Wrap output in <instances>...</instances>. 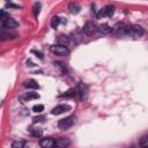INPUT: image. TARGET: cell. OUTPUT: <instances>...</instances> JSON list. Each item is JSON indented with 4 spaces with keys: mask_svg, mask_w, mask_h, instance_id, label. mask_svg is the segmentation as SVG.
I'll return each mask as SVG.
<instances>
[{
    "mask_svg": "<svg viewBox=\"0 0 148 148\" xmlns=\"http://www.w3.org/2000/svg\"><path fill=\"white\" fill-rule=\"evenodd\" d=\"M2 24H3V27L7 28V29H14V28H16V27L18 25V23H17L14 18H12L10 16H8V17L2 22Z\"/></svg>",
    "mask_w": 148,
    "mask_h": 148,
    "instance_id": "9",
    "label": "cell"
},
{
    "mask_svg": "<svg viewBox=\"0 0 148 148\" xmlns=\"http://www.w3.org/2000/svg\"><path fill=\"white\" fill-rule=\"evenodd\" d=\"M42 133H43V132H42L40 128H32V130H31V135H32V136H36V138L40 136Z\"/></svg>",
    "mask_w": 148,
    "mask_h": 148,
    "instance_id": "22",
    "label": "cell"
},
{
    "mask_svg": "<svg viewBox=\"0 0 148 148\" xmlns=\"http://www.w3.org/2000/svg\"><path fill=\"white\" fill-rule=\"evenodd\" d=\"M32 52H34L35 54H37V57H38V58H40V59H43V53H40V52H38V51H35V50H34Z\"/></svg>",
    "mask_w": 148,
    "mask_h": 148,
    "instance_id": "27",
    "label": "cell"
},
{
    "mask_svg": "<svg viewBox=\"0 0 148 148\" xmlns=\"http://www.w3.org/2000/svg\"><path fill=\"white\" fill-rule=\"evenodd\" d=\"M51 51L58 56H65L69 53V50L67 46H61V45H53L51 46Z\"/></svg>",
    "mask_w": 148,
    "mask_h": 148,
    "instance_id": "3",
    "label": "cell"
},
{
    "mask_svg": "<svg viewBox=\"0 0 148 148\" xmlns=\"http://www.w3.org/2000/svg\"><path fill=\"white\" fill-rule=\"evenodd\" d=\"M6 7H7V8H16V9L20 8L18 5H15V3H12V2H7V3H6Z\"/></svg>",
    "mask_w": 148,
    "mask_h": 148,
    "instance_id": "26",
    "label": "cell"
},
{
    "mask_svg": "<svg viewBox=\"0 0 148 148\" xmlns=\"http://www.w3.org/2000/svg\"><path fill=\"white\" fill-rule=\"evenodd\" d=\"M59 23H60V17L59 16H53L52 20H51V27L53 29H56L59 25Z\"/></svg>",
    "mask_w": 148,
    "mask_h": 148,
    "instance_id": "18",
    "label": "cell"
},
{
    "mask_svg": "<svg viewBox=\"0 0 148 148\" xmlns=\"http://www.w3.org/2000/svg\"><path fill=\"white\" fill-rule=\"evenodd\" d=\"M87 91H88L87 86L83 84V83H80L79 87H77V89H76V94L79 95V98L80 99H84L87 97Z\"/></svg>",
    "mask_w": 148,
    "mask_h": 148,
    "instance_id": "8",
    "label": "cell"
},
{
    "mask_svg": "<svg viewBox=\"0 0 148 148\" xmlns=\"http://www.w3.org/2000/svg\"><path fill=\"white\" fill-rule=\"evenodd\" d=\"M140 145H141V147H148V136L147 135H145L140 140Z\"/></svg>",
    "mask_w": 148,
    "mask_h": 148,
    "instance_id": "23",
    "label": "cell"
},
{
    "mask_svg": "<svg viewBox=\"0 0 148 148\" xmlns=\"http://www.w3.org/2000/svg\"><path fill=\"white\" fill-rule=\"evenodd\" d=\"M54 145V140L52 138H44L39 141V146L42 148H53Z\"/></svg>",
    "mask_w": 148,
    "mask_h": 148,
    "instance_id": "10",
    "label": "cell"
},
{
    "mask_svg": "<svg viewBox=\"0 0 148 148\" xmlns=\"http://www.w3.org/2000/svg\"><path fill=\"white\" fill-rule=\"evenodd\" d=\"M14 38H16V35L15 34H10V32H1L0 34V42L14 39Z\"/></svg>",
    "mask_w": 148,
    "mask_h": 148,
    "instance_id": "14",
    "label": "cell"
},
{
    "mask_svg": "<svg viewBox=\"0 0 148 148\" xmlns=\"http://www.w3.org/2000/svg\"><path fill=\"white\" fill-rule=\"evenodd\" d=\"M44 119H45L44 116H37V117H34V118H32V121H34V123H40V121H43Z\"/></svg>",
    "mask_w": 148,
    "mask_h": 148,
    "instance_id": "24",
    "label": "cell"
},
{
    "mask_svg": "<svg viewBox=\"0 0 148 148\" xmlns=\"http://www.w3.org/2000/svg\"><path fill=\"white\" fill-rule=\"evenodd\" d=\"M39 12H40V3L37 2V3H35V6H34V15H35V17H37V16L39 15Z\"/></svg>",
    "mask_w": 148,
    "mask_h": 148,
    "instance_id": "20",
    "label": "cell"
},
{
    "mask_svg": "<svg viewBox=\"0 0 148 148\" xmlns=\"http://www.w3.org/2000/svg\"><path fill=\"white\" fill-rule=\"evenodd\" d=\"M38 97H39V95H38L37 92H34V91H29V92H27V94L24 95V99H27V101L36 99V98H38Z\"/></svg>",
    "mask_w": 148,
    "mask_h": 148,
    "instance_id": "16",
    "label": "cell"
},
{
    "mask_svg": "<svg viewBox=\"0 0 148 148\" xmlns=\"http://www.w3.org/2000/svg\"><path fill=\"white\" fill-rule=\"evenodd\" d=\"M7 17H8V15H7V14H6L5 12L0 10V21H1V22H3V21H5L6 18H7Z\"/></svg>",
    "mask_w": 148,
    "mask_h": 148,
    "instance_id": "25",
    "label": "cell"
},
{
    "mask_svg": "<svg viewBox=\"0 0 148 148\" xmlns=\"http://www.w3.org/2000/svg\"><path fill=\"white\" fill-rule=\"evenodd\" d=\"M25 141L24 140H16L12 143V148H24Z\"/></svg>",
    "mask_w": 148,
    "mask_h": 148,
    "instance_id": "17",
    "label": "cell"
},
{
    "mask_svg": "<svg viewBox=\"0 0 148 148\" xmlns=\"http://www.w3.org/2000/svg\"><path fill=\"white\" fill-rule=\"evenodd\" d=\"M68 110H71V106H69V105H67V104H60V105H57L56 108H53V109L51 110V113L57 116V114H60V113L66 112V111H68Z\"/></svg>",
    "mask_w": 148,
    "mask_h": 148,
    "instance_id": "6",
    "label": "cell"
},
{
    "mask_svg": "<svg viewBox=\"0 0 148 148\" xmlns=\"http://www.w3.org/2000/svg\"><path fill=\"white\" fill-rule=\"evenodd\" d=\"M69 43V37L66 35H60L57 38V45H61V46H66Z\"/></svg>",
    "mask_w": 148,
    "mask_h": 148,
    "instance_id": "12",
    "label": "cell"
},
{
    "mask_svg": "<svg viewBox=\"0 0 148 148\" xmlns=\"http://www.w3.org/2000/svg\"><path fill=\"white\" fill-rule=\"evenodd\" d=\"M125 32L133 36L134 38H139L143 35V29L140 25H128L125 27Z\"/></svg>",
    "mask_w": 148,
    "mask_h": 148,
    "instance_id": "1",
    "label": "cell"
},
{
    "mask_svg": "<svg viewBox=\"0 0 148 148\" xmlns=\"http://www.w3.org/2000/svg\"><path fill=\"white\" fill-rule=\"evenodd\" d=\"M113 13H114V7L113 6H111V5H108V6H105L103 9H101L99 12H98V16H106V17H111L112 15H113Z\"/></svg>",
    "mask_w": 148,
    "mask_h": 148,
    "instance_id": "4",
    "label": "cell"
},
{
    "mask_svg": "<svg viewBox=\"0 0 148 148\" xmlns=\"http://www.w3.org/2000/svg\"><path fill=\"white\" fill-rule=\"evenodd\" d=\"M68 9H69V12H71L72 14H77V13H80V10H81V6H80L77 2H71V3L68 5Z\"/></svg>",
    "mask_w": 148,
    "mask_h": 148,
    "instance_id": "13",
    "label": "cell"
},
{
    "mask_svg": "<svg viewBox=\"0 0 148 148\" xmlns=\"http://www.w3.org/2000/svg\"><path fill=\"white\" fill-rule=\"evenodd\" d=\"M142 148H148V147H142Z\"/></svg>",
    "mask_w": 148,
    "mask_h": 148,
    "instance_id": "28",
    "label": "cell"
},
{
    "mask_svg": "<svg viewBox=\"0 0 148 148\" xmlns=\"http://www.w3.org/2000/svg\"><path fill=\"white\" fill-rule=\"evenodd\" d=\"M24 87L25 88H31V89H38V83H37V81H35V80H27L25 82H24Z\"/></svg>",
    "mask_w": 148,
    "mask_h": 148,
    "instance_id": "15",
    "label": "cell"
},
{
    "mask_svg": "<svg viewBox=\"0 0 148 148\" xmlns=\"http://www.w3.org/2000/svg\"><path fill=\"white\" fill-rule=\"evenodd\" d=\"M71 145V140L67 138H59L54 141L53 147L54 148H67Z\"/></svg>",
    "mask_w": 148,
    "mask_h": 148,
    "instance_id": "5",
    "label": "cell"
},
{
    "mask_svg": "<svg viewBox=\"0 0 148 148\" xmlns=\"http://www.w3.org/2000/svg\"><path fill=\"white\" fill-rule=\"evenodd\" d=\"M97 30H98V32L101 34V35H109L111 31H112V28L109 25V24H101L98 28H97Z\"/></svg>",
    "mask_w": 148,
    "mask_h": 148,
    "instance_id": "11",
    "label": "cell"
},
{
    "mask_svg": "<svg viewBox=\"0 0 148 148\" xmlns=\"http://www.w3.org/2000/svg\"><path fill=\"white\" fill-rule=\"evenodd\" d=\"M75 117L74 116H69V117H66V118H64V119H61V120H59V123H58V127L60 128V130H68V128H71L73 125H74V123H75Z\"/></svg>",
    "mask_w": 148,
    "mask_h": 148,
    "instance_id": "2",
    "label": "cell"
},
{
    "mask_svg": "<svg viewBox=\"0 0 148 148\" xmlns=\"http://www.w3.org/2000/svg\"><path fill=\"white\" fill-rule=\"evenodd\" d=\"M43 110H44V105H42V104L34 105V108H32V111H34V112H36V113H40Z\"/></svg>",
    "mask_w": 148,
    "mask_h": 148,
    "instance_id": "21",
    "label": "cell"
},
{
    "mask_svg": "<svg viewBox=\"0 0 148 148\" xmlns=\"http://www.w3.org/2000/svg\"><path fill=\"white\" fill-rule=\"evenodd\" d=\"M96 31V27L92 22H87L84 25H83V32L87 35V36H91L94 35V32Z\"/></svg>",
    "mask_w": 148,
    "mask_h": 148,
    "instance_id": "7",
    "label": "cell"
},
{
    "mask_svg": "<svg viewBox=\"0 0 148 148\" xmlns=\"http://www.w3.org/2000/svg\"><path fill=\"white\" fill-rule=\"evenodd\" d=\"M76 95V89H74V88H72V89H69V90H67L62 96L64 97H74Z\"/></svg>",
    "mask_w": 148,
    "mask_h": 148,
    "instance_id": "19",
    "label": "cell"
}]
</instances>
